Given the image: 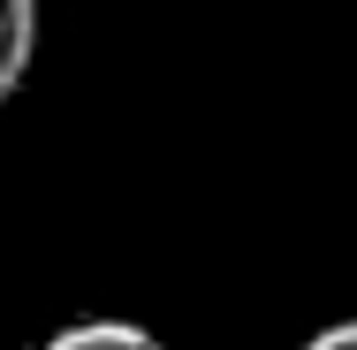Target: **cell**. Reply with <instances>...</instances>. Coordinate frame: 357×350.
Returning <instances> with one entry per match:
<instances>
[{
  "instance_id": "cell-1",
  "label": "cell",
  "mask_w": 357,
  "mask_h": 350,
  "mask_svg": "<svg viewBox=\"0 0 357 350\" xmlns=\"http://www.w3.org/2000/svg\"><path fill=\"white\" fill-rule=\"evenodd\" d=\"M38 61V0H0V107L23 92Z\"/></svg>"
},
{
  "instance_id": "cell-2",
  "label": "cell",
  "mask_w": 357,
  "mask_h": 350,
  "mask_svg": "<svg viewBox=\"0 0 357 350\" xmlns=\"http://www.w3.org/2000/svg\"><path fill=\"white\" fill-rule=\"evenodd\" d=\"M38 350H167L152 328L137 320H69V328H54Z\"/></svg>"
},
{
  "instance_id": "cell-3",
  "label": "cell",
  "mask_w": 357,
  "mask_h": 350,
  "mask_svg": "<svg viewBox=\"0 0 357 350\" xmlns=\"http://www.w3.org/2000/svg\"><path fill=\"white\" fill-rule=\"evenodd\" d=\"M296 350H357V320H335V328H319L312 343H296Z\"/></svg>"
}]
</instances>
